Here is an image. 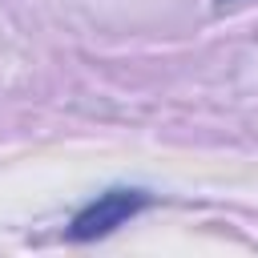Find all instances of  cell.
Listing matches in <instances>:
<instances>
[{
  "label": "cell",
  "mask_w": 258,
  "mask_h": 258,
  "mask_svg": "<svg viewBox=\"0 0 258 258\" xmlns=\"http://www.w3.org/2000/svg\"><path fill=\"white\" fill-rule=\"evenodd\" d=\"M218 4H222V8H226V4H234V0H218Z\"/></svg>",
  "instance_id": "obj_2"
},
{
  "label": "cell",
  "mask_w": 258,
  "mask_h": 258,
  "mask_svg": "<svg viewBox=\"0 0 258 258\" xmlns=\"http://www.w3.org/2000/svg\"><path fill=\"white\" fill-rule=\"evenodd\" d=\"M145 206H149V194H145V189L113 185V189L97 194L93 202H85V206L73 214V222H69V238H73V242L105 238V234H113L117 226H125L129 218H137Z\"/></svg>",
  "instance_id": "obj_1"
}]
</instances>
